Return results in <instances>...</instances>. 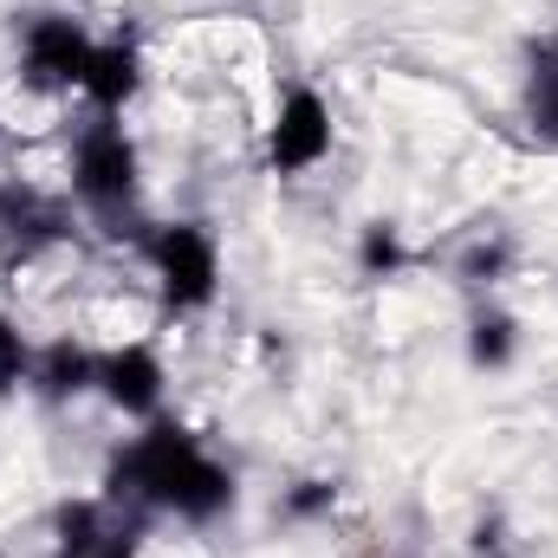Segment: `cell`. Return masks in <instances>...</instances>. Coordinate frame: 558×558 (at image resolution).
Returning <instances> with one entry per match:
<instances>
[{"mask_svg":"<svg viewBox=\"0 0 558 558\" xmlns=\"http://www.w3.org/2000/svg\"><path fill=\"white\" fill-rule=\"evenodd\" d=\"M111 500L149 507V513H175L189 526H208L221 513H234V474L175 422H149L137 441L111 461Z\"/></svg>","mask_w":558,"mask_h":558,"instance_id":"cell-1","label":"cell"},{"mask_svg":"<svg viewBox=\"0 0 558 558\" xmlns=\"http://www.w3.org/2000/svg\"><path fill=\"white\" fill-rule=\"evenodd\" d=\"M72 189L98 221H124L137 208V143L118 118H92L72 143Z\"/></svg>","mask_w":558,"mask_h":558,"instance_id":"cell-2","label":"cell"},{"mask_svg":"<svg viewBox=\"0 0 558 558\" xmlns=\"http://www.w3.org/2000/svg\"><path fill=\"white\" fill-rule=\"evenodd\" d=\"M143 254H149V267L162 279V305L169 312L215 305V292H221V247H215V234L202 221H162L143 241Z\"/></svg>","mask_w":558,"mask_h":558,"instance_id":"cell-3","label":"cell"},{"mask_svg":"<svg viewBox=\"0 0 558 558\" xmlns=\"http://www.w3.org/2000/svg\"><path fill=\"white\" fill-rule=\"evenodd\" d=\"M92 33L85 20L72 13H33L26 33H20V72L33 92H78L85 85V65H92Z\"/></svg>","mask_w":558,"mask_h":558,"instance_id":"cell-4","label":"cell"},{"mask_svg":"<svg viewBox=\"0 0 558 558\" xmlns=\"http://www.w3.org/2000/svg\"><path fill=\"white\" fill-rule=\"evenodd\" d=\"M331 156V105L312 85H292L267 124V162L274 175H305Z\"/></svg>","mask_w":558,"mask_h":558,"instance_id":"cell-5","label":"cell"},{"mask_svg":"<svg viewBox=\"0 0 558 558\" xmlns=\"http://www.w3.org/2000/svg\"><path fill=\"white\" fill-rule=\"evenodd\" d=\"M162 384L169 377H162V357L149 344H118V351L98 357V390L124 416H156L162 410Z\"/></svg>","mask_w":558,"mask_h":558,"instance_id":"cell-6","label":"cell"},{"mask_svg":"<svg viewBox=\"0 0 558 558\" xmlns=\"http://www.w3.org/2000/svg\"><path fill=\"white\" fill-rule=\"evenodd\" d=\"M72 234V208H59V202H46V195H33V189H0V241H7V254H39V247H52V241H65Z\"/></svg>","mask_w":558,"mask_h":558,"instance_id":"cell-7","label":"cell"},{"mask_svg":"<svg viewBox=\"0 0 558 558\" xmlns=\"http://www.w3.org/2000/svg\"><path fill=\"white\" fill-rule=\"evenodd\" d=\"M78 92L98 105V118H118V111L143 92V52L131 46V39L92 46V65H85V85H78Z\"/></svg>","mask_w":558,"mask_h":558,"instance_id":"cell-8","label":"cell"},{"mask_svg":"<svg viewBox=\"0 0 558 558\" xmlns=\"http://www.w3.org/2000/svg\"><path fill=\"white\" fill-rule=\"evenodd\" d=\"M26 390H39L46 403H72V397L98 390V357H92L85 344L59 338V344L33 351V384H26Z\"/></svg>","mask_w":558,"mask_h":558,"instance_id":"cell-9","label":"cell"},{"mask_svg":"<svg viewBox=\"0 0 558 558\" xmlns=\"http://www.w3.org/2000/svg\"><path fill=\"white\" fill-rule=\"evenodd\" d=\"M124 533L131 526H118L111 507H98V500H72V507L52 513V546H59V558H105Z\"/></svg>","mask_w":558,"mask_h":558,"instance_id":"cell-10","label":"cell"},{"mask_svg":"<svg viewBox=\"0 0 558 558\" xmlns=\"http://www.w3.org/2000/svg\"><path fill=\"white\" fill-rule=\"evenodd\" d=\"M526 124L539 143H558V39H533L526 46Z\"/></svg>","mask_w":558,"mask_h":558,"instance_id":"cell-11","label":"cell"},{"mask_svg":"<svg viewBox=\"0 0 558 558\" xmlns=\"http://www.w3.org/2000/svg\"><path fill=\"white\" fill-rule=\"evenodd\" d=\"M513 351H520V318L500 312V305H474V318H468V364L474 371H507Z\"/></svg>","mask_w":558,"mask_h":558,"instance_id":"cell-12","label":"cell"},{"mask_svg":"<svg viewBox=\"0 0 558 558\" xmlns=\"http://www.w3.org/2000/svg\"><path fill=\"white\" fill-rule=\"evenodd\" d=\"M357 267H364V279H390L410 267V247H403V234L390 228V221H371L364 228V241H357Z\"/></svg>","mask_w":558,"mask_h":558,"instance_id":"cell-13","label":"cell"},{"mask_svg":"<svg viewBox=\"0 0 558 558\" xmlns=\"http://www.w3.org/2000/svg\"><path fill=\"white\" fill-rule=\"evenodd\" d=\"M507 267H513V241H507V234H487V241H474V247L461 254L454 274L468 279V286H494V279H507Z\"/></svg>","mask_w":558,"mask_h":558,"instance_id":"cell-14","label":"cell"},{"mask_svg":"<svg viewBox=\"0 0 558 558\" xmlns=\"http://www.w3.org/2000/svg\"><path fill=\"white\" fill-rule=\"evenodd\" d=\"M26 384H33V344L13 318H0V397H13Z\"/></svg>","mask_w":558,"mask_h":558,"instance_id":"cell-15","label":"cell"},{"mask_svg":"<svg viewBox=\"0 0 558 558\" xmlns=\"http://www.w3.org/2000/svg\"><path fill=\"white\" fill-rule=\"evenodd\" d=\"M338 507V481H299L286 494V520H325Z\"/></svg>","mask_w":558,"mask_h":558,"instance_id":"cell-16","label":"cell"},{"mask_svg":"<svg viewBox=\"0 0 558 558\" xmlns=\"http://www.w3.org/2000/svg\"><path fill=\"white\" fill-rule=\"evenodd\" d=\"M474 558H513L507 553V526H500V520H481V526H474Z\"/></svg>","mask_w":558,"mask_h":558,"instance_id":"cell-17","label":"cell"},{"mask_svg":"<svg viewBox=\"0 0 558 558\" xmlns=\"http://www.w3.org/2000/svg\"><path fill=\"white\" fill-rule=\"evenodd\" d=\"M371 558H403V553H371Z\"/></svg>","mask_w":558,"mask_h":558,"instance_id":"cell-18","label":"cell"}]
</instances>
